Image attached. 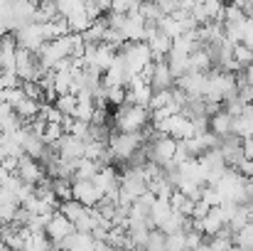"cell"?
<instances>
[{"instance_id":"obj_1","label":"cell","mask_w":253,"mask_h":251,"mask_svg":"<svg viewBox=\"0 0 253 251\" xmlns=\"http://www.w3.org/2000/svg\"><path fill=\"white\" fill-rule=\"evenodd\" d=\"M145 143H148L145 131H143V133H121V131H113V133H111V141H108L111 163H123V165H128V163L145 148Z\"/></svg>"},{"instance_id":"obj_2","label":"cell","mask_w":253,"mask_h":251,"mask_svg":"<svg viewBox=\"0 0 253 251\" xmlns=\"http://www.w3.org/2000/svg\"><path fill=\"white\" fill-rule=\"evenodd\" d=\"M153 123V113L145 106H133V103H123L116 108L113 113V126L121 133H143L148 126Z\"/></svg>"},{"instance_id":"obj_3","label":"cell","mask_w":253,"mask_h":251,"mask_svg":"<svg viewBox=\"0 0 253 251\" xmlns=\"http://www.w3.org/2000/svg\"><path fill=\"white\" fill-rule=\"evenodd\" d=\"M118 54L126 59V64H128L133 79H135V77H143V74L148 72V67L155 62L153 50L148 47V42H126V45L118 50Z\"/></svg>"},{"instance_id":"obj_4","label":"cell","mask_w":253,"mask_h":251,"mask_svg":"<svg viewBox=\"0 0 253 251\" xmlns=\"http://www.w3.org/2000/svg\"><path fill=\"white\" fill-rule=\"evenodd\" d=\"M118 57V50L111 47L108 42H101V45H86L84 57H82V64L91 67V69H98V72H106L113 59Z\"/></svg>"},{"instance_id":"obj_5","label":"cell","mask_w":253,"mask_h":251,"mask_svg":"<svg viewBox=\"0 0 253 251\" xmlns=\"http://www.w3.org/2000/svg\"><path fill=\"white\" fill-rule=\"evenodd\" d=\"M12 35H15V40H17V47L30 50V52H35V54L47 45V32H44V25H42V22H27V25L17 27Z\"/></svg>"},{"instance_id":"obj_6","label":"cell","mask_w":253,"mask_h":251,"mask_svg":"<svg viewBox=\"0 0 253 251\" xmlns=\"http://www.w3.org/2000/svg\"><path fill=\"white\" fill-rule=\"evenodd\" d=\"M226 160L229 167H239L246 160V151H244V138L236 136V133H229V136H221L219 138V146H216Z\"/></svg>"},{"instance_id":"obj_7","label":"cell","mask_w":253,"mask_h":251,"mask_svg":"<svg viewBox=\"0 0 253 251\" xmlns=\"http://www.w3.org/2000/svg\"><path fill=\"white\" fill-rule=\"evenodd\" d=\"M143 77L150 82V86H153L155 91L174 89V84H177V79H174V74H172V69H169V64L165 59H155V62L148 67V72H145Z\"/></svg>"},{"instance_id":"obj_8","label":"cell","mask_w":253,"mask_h":251,"mask_svg":"<svg viewBox=\"0 0 253 251\" xmlns=\"http://www.w3.org/2000/svg\"><path fill=\"white\" fill-rule=\"evenodd\" d=\"M15 172L20 175L22 182H27V185H32V187H37L40 182L47 180V167L42 165L40 160L30 158V155H22V158L17 160V170H15Z\"/></svg>"},{"instance_id":"obj_9","label":"cell","mask_w":253,"mask_h":251,"mask_svg":"<svg viewBox=\"0 0 253 251\" xmlns=\"http://www.w3.org/2000/svg\"><path fill=\"white\" fill-rule=\"evenodd\" d=\"M52 148H57L59 158H64V160H82L86 155V141L72 136V133H64Z\"/></svg>"},{"instance_id":"obj_10","label":"cell","mask_w":253,"mask_h":251,"mask_svg":"<svg viewBox=\"0 0 253 251\" xmlns=\"http://www.w3.org/2000/svg\"><path fill=\"white\" fill-rule=\"evenodd\" d=\"M126 89H128V103L150 108V103H153V96H155V89L150 86V82H148L145 77H135L133 82L126 86Z\"/></svg>"},{"instance_id":"obj_11","label":"cell","mask_w":253,"mask_h":251,"mask_svg":"<svg viewBox=\"0 0 253 251\" xmlns=\"http://www.w3.org/2000/svg\"><path fill=\"white\" fill-rule=\"evenodd\" d=\"M145 42H148V47L153 50V57H155V59H165L169 54V50H172V45H174V40H172L169 35H165L158 25H148Z\"/></svg>"},{"instance_id":"obj_12","label":"cell","mask_w":253,"mask_h":251,"mask_svg":"<svg viewBox=\"0 0 253 251\" xmlns=\"http://www.w3.org/2000/svg\"><path fill=\"white\" fill-rule=\"evenodd\" d=\"M148 20L143 17L140 10H133L126 15V25H123V35L128 42H145V35H148Z\"/></svg>"},{"instance_id":"obj_13","label":"cell","mask_w":253,"mask_h":251,"mask_svg":"<svg viewBox=\"0 0 253 251\" xmlns=\"http://www.w3.org/2000/svg\"><path fill=\"white\" fill-rule=\"evenodd\" d=\"M44 232H47V237L52 239V244H54V247H59V244H62L67 237H72V234L77 232V227H74V224H72V222H69V219H67L62 212H54Z\"/></svg>"},{"instance_id":"obj_14","label":"cell","mask_w":253,"mask_h":251,"mask_svg":"<svg viewBox=\"0 0 253 251\" xmlns=\"http://www.w3.org/2000/svg\"><path fill=\"white\" fill-rule=\"evenodd\" d=\"M72 190H74V200L86 204V207H96L103 200V192L98 190V185L93 180H74Z\"/></svg>"},{"instance_id":"obj_15","label":"cell","mask_w":253,"mask_h":251,"mask_svg":"<svg viewBox=\"0 0 253 251\" xmlns=\"http://www.w3.org/2000/svg\"><path fill=\"white\" fill-rule=\"evenodd\" d=\"M130 82H133V74H130L126 59L118 54L113 59V64L103 72V86H128Z\"/></svg>"},{"instance_id":"obj_16","label":"cell","mask_w":253,"mask_h":251,"mask_svg":"<svg viewBox=\"0 0 253 251\" xmlns=\"http://www.w3.org/2000/svg\"><path fill=\"white\" fill-rule=\"evenodd\" d=\"M207 77L209 74H202V72H187L184 77L177 79V89H182L189 99H204V94H207Z\"/></svg>"},{"instance_id":"obj_17","label":"cell","mask_w":253,"mask_h":251,"mask_svg":"<svg viewBox=\"0 0 253 251\" xmlns=\"http://www.w3.org/2000/svg\"><path fill=\"white\" fill-rule=\"evenodd\" d=\"M194 133L197 131H194V123H192L189 116H184V113L169 116V131H168L169 138H174V141H189Z\"/></svg>"},{"instance_id":"obj_18","label":"cell","mask_w":253,"mask_h":251,"mask_svg":"<svg viewBox=\"0 0 253 251\" xmlns=\"http://www.w3.org/2000/svg\"><path fill=\"white\" fill-rule=\"evenodd\" d=\"M189 54H192V52H187V50L172 45V50H169V54L165 57V62L169 64L174 79H179V77H184V74L189 72Z\"/></svg>"},{"instance_id":"obj_19","label":"cell","mask_w":253,"mask_h":251,"mask_svg":"<svg viewBox=\"0 0 253 251\" xmlns=\"http://www.w3.org/2000/svg\"><path fill=\"white\" fill-rule=\"evenodd\" d=\"M98 242L93 239V234H86V232H74L72 237H67L57 249H69V251H96Z\"/></svg>"},{"instance_id":"obj_20","label":"cell","mask_w":253,"mask_h":251,"mask_svg":"<svg viewBox=\"0 0 253 251\" xmlns=\"http://www.w3.org/2000/svg\"><path fill=\"white\" fill-rule=\"evenodd\" d=\"M231 126H234V116L226 111V108H221L216 116H211L209 118V131L214 133V136H229L231 133Z\"/></svg>"},{"instance_id":"obj_21","label":"cell","mask_w":253,"mask_h":251,"mask_svg":"<svg viewBox=\"0 0 253 251\" xmlns=\"http://www.w3.org/2000/svg\"><path fill=\"white\" fill-rule=\"evenodd\" d=\"M214 69L211 64V57L207 52V47H199L189 54V72H202V74H209Z\"/></svg>"},{"instance_id":"obj_22","label":"cell","mask_w":253,"mask_h":251,"mask_svg":"<svg viewBox=\"0 0 253 251\" xmlns=\"http://www.w3.org/2000/svg\"><path fill=\"white\" fill-rule=\"evenodd\" d=\"M106 32H108V20H106V15H103V17L93 20L91 27L84 32L86 45H101V42H106Z\"/></svg>"},{"instance_id":"obj_23","label":"cell","mask_w":253,"mask_h":251,"mask_svg":"<svg viewBox=\"0 0 253 251\" xmlns=\"http://www.w3.org/2000/svg\"><path fill=\"white\" fill-rule=\"evenodd\" d=\"M88 209H91V207H86V204L77 202V200H67V202H62V204H59V212H62L72 224H77L79 219H84L86 214H88Z\"/></svg>"},{"instance_id":"obj_24","label":"cell","mask_w":253,"mask_h":251,"mask_svg":"<svg viewBox=\"0 0 253 251\" xmlns=\"http://www.w3.org/2000/svg\"><path fill=\"white\" fill-rule=\"evenodd\" d=\"M52 247V239L47 232H27L25 229V249L22 251H47Z\"/></svg>"},{"instance_id":"obj_25","label":"cell","mask_w":253,"mask_h":251,"mask_svg":"<svg viewBox=\"0 0 253 251\" xmlns=\"http://www.w3.org/2000/svg\"><path fill=\"white\" fill-rule=\"evenodd\" d=\"M172 212H174V209H172V202H169V200H163V197H158L155 204H153V212H150V224H153L155 229L163 227V222L168 219Z\"/></svg>"},{"instance_id":"obj_26","label":"cell","mask_w":253,"mask_h":251,"mask_svg":"<svg viewBox=\"0 0 253 251\" xmlns=\"http://www.w3.org/2000/svg\"><path fill=\"white\" fill-rule=\"evenodd\" d=\"M249 20V15L244 12V7L239 5V2H229L226 7H224V17H221V22L224 25H244Z\"/></svg>"},{"instance_id":"obj_27","label":"cell","mask_w":253,"mask_h":251,"mask_svg":"<svg viewBox=\"0 0 253 251\" xmlns=\"http://www.w3.org/2000/svg\"><path fill=\"white\" fill-rule=\"evenodd\" d=\"M67 22H69V30H72V32H79V35H84L86 30L91 27V22H93V20L88 17V12H86L84 7H82V10L72 12V15L67 17Z\"/></svg>"},{"instance_id":"obj_28","label":"cell","mask_w":253,"mask_h":251,"mask_svg":"<svg viewBox=\"0 0 253 251\" xmlns=\"http://www.w3.org/2000/svg\"><path fill=\"white\" fill-rule=\"evenodd\" d=\"M158 27H160L165 35H169L172 40H177V37H182V35H184V27H182V22H179L174 15H165V17L158 22Z\"/></svg>"},{"instance_id":"obj_29","label":"cell","mask_w":253,"mask_h":251,"mask_svg":"<svg viewBox=\"0 0 253 251\" xmlns=\"http://www.w3.org/2000/svg\"><path fill=\"white\" fill-rule=\"evenodd\" d=\"M106 101L111 106H123L128 103V89L126 86H106Z\"/></svg>"},{"instance_id":"obj_30","label":"cell","mask_w":253,"mask_h":251,"mask_svg":"<svg viewBox=\"0 0 253 251\" xmlns=\"http://www.w3.org/2000/svg\"><path fill=\"white\" fill-rule=\"evenodd\" d=\"M54 106L64 113V116H72L74 118V108H77V94H62L54 99Z\"/></svg>"},{"instance_id":"obj_31","label":"cell","mask_w":253,"mask_h":251,"mask_svg":"<svg viewBox=\"0 0 253 251\" xmlns=\"http://www.w3.org/2000/svg\"><path fill=\"white\" fill-rule=\"evenodd\" d=\"M145 251H168V234L160 232V229H153L150 239L145 244Z\"/></svg>"},{"instance_id":"obj_32","label":"cell","mask_w":253,"mask_h":251,"mask_svg":"<svg viewBox=\"0 0 253 251\" xmlns=\"http://www.w3.org/2000/svg\"><path fill=\"white\" fill-rule=\"evenodd\" d=\"M234 59H236V64H239L241 69H246V67L253 62V50L249 45H244V42L236 45V47H234Z\"/></svg>"},{"instance_id":"obj_33","label":"cell","mask_w":253,"mask_h":251,"mask_svg":"<svg viewBox=\"0 0 253 251\" xmlns=\"http://www.w3.org/2000/svg\"><path fill=\"white\" fill-rule=\"evenodd\" d=\"M140 5H143V0H111V10L123 12V15H128L133 10H140Z\"/></svg>"},{"instance_id":"obj_34","label":"cell","mask_w":253,"mask_h":251,"mask_svg":"<svg viewBox=\"0 0 253 251\" xmlns=\"http://www.w3.org/2000/svg\"><path fill=\"white\" fill-rule=\"evenodd\" d=\"M67 131H64V126L62 123H47V131H44V141L49 143V146H54L62 136H64Z\"/></svg>"},{"instance_id":"obj_35","label":"cell","mask_w":253,"mask_h":251,"mask_svg":"<svg viewBox=\"0 0 253 251\" xmlns=\"http://www.w3.org/2000/svg\"><path fill=\"white\" fill-rule=\"evenodd\" d=\"M20 77L12 72V69H0V89H15L20 86Z\"/></svg>"},{"instance_id":"obj_36","label":"cell","mask_w":253,"mask_h":251,"mask_svg":"<svg viewBox=\"0 0 253 251\" xmlns=\"http://www.w3.org/2000/svg\"><path fill=\"white\" fill-rule=\"evenodd\" d=\"M236 79L239 84H246V86H253V62L241 72V74H236Z\"/></svg>"},{"instance_id":"obj_37","label":"cell","mask_w":253,"mask_h":251,"mask_svg":"<svg viewBox=\"0 0 253 251\" xmlns=\"http://www.w3.org/2000/svg\"><path fill=\"white\" fill-rule=\"evenodd\" d=\"M244 45H249L253 50V17L246 20V27H244Z\"/></svg>"},{"instance_id":"obj_38","label":"cell","mask_w":253,"mask_h":251,"mask_svg":"<svg viewBox=\"0 0 253 251\" xmlns=\"http://www.w3.org/2000/svg\"><path fill=\"white\" fill-rule=\"evenodd\" d=\"M64 251H69V249H64Z\"/></svg>"}]
</instances>
